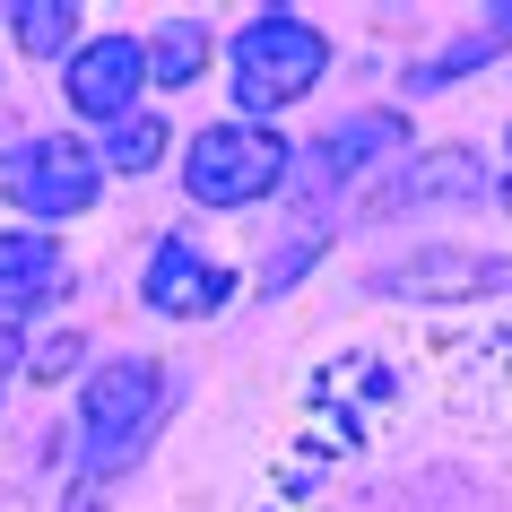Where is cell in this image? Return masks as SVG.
<instances>
[{
  "instance_id": "obj_13",
  "label": "cell",
  "mask_w": 512,
  "mask_h": 512,
  "mask_svg": "<svg viewBox=\"0 0 512 512\" xmlns=\"http://www.w3.org/2000/svg\"><path fill=\"white\" fill-rule=\"evenodd\" d=\"M9 18H18V44L27 53H70L79 44V9L70 0H18Z\"/></svg>"
},
{
  "instance_id": "obj_11",
  "label": "cell",
  "mask_w": 512,
  "mask_h": 512,
  "mask_svg": "<svg viewBox=\"0 0 512 512\" xmlns=\"http://www.w3.org/2000/svg\"><path fill=\"white\" fill-rule=\"evenodd\" d=\"M200 53H209V27H200V18H165V35L148 44V79L183 87L191 70H200Z\"/></svg>"
},
{
  "instance_id": "obj_4",
  "label": "cell",
  "mask_w": 512,
  "mask_h": 512,
  "mask_svg": "<svg viewBox=\"0 0 512 512\" xmlns=\"http://www.w3.org/2000/svg\"><path fill=\"white\" fill-rule=\"evenodd\" d=\"M0 183H9V209H27V217H79L96 200V183H105V165L79 139H27L0 165Z\"/></svg>"
},
{
  "instance_id": "obj_10",
  "label": "cell",
  "mask_w": 512,
  "mask_h": 512,
  "mask_svg": "<svg viewBox=\"0 0 512 512\" xmlns=\"http://www.w3.org/2000/svg\"><path fill=\"white\" fill-rule=\"evenodd\" d=\"M382 287H391V296H400V287H426V296H443V287H512V261H452V252H426V261L391 270Z\"/></svg>"
},
{
  "instance_id": "obj_16",
  "label": "cell",
  "mask_w": 512,
  "mask_h": 512,
  "mask_svg": "<svg viewBox=\"0 0 512 512\" xmlns=\"http://www.w3.org/2000/svg\"><path fill=\"white\" fill-rule=\"evenodd\" d=\"M504 209H512V183H504Z\"/></svg>"
},
{
  "instance_id": "obj_15",
  "label": "cell",
  "mask_w": 512,
  "mask_h": 512,
  "mask_svg": "<svg viewBox=\"0 0 512 512\" xmlns=\"http://www.w3.org/2000/svg\"><path fill=\"white\" fill-rule=\"evenodd\" d=\"M9 365H27V339H18V330L0 322V391H9Z\"/></svg>"
},
{
  "instance_id": "obj_17",
  "label": "cell",
  "mask_w": 512,
  "mask_h": 512,
  "mask_svg": "<svg viewBox=\"0 0 512 512\" xmlns=\"http://www.w3.org/2000/svg\"><path fill=\"white\" fill-rule=\"evenodd\" d=\"M504 356H512V339H504Z\"/></svg>"
},
{
  "instance_id": "obj_5",
  "label": "cell",
  "mask_w": 512,
  "mask_h": 512,
  "mask_svg": "<svg viewBox=\"0 0 512 512\" xmlns=\"http://www.w3.org/2000/svg\"><path fill=\"white\" fill-rule=\"evenodd\" d=\"M148 87V44L139 35H96V44H79L70 53V113H87V122H122L131 113V96Z\"/></svg>"
},
{
  "instance_id": "obj_9",
  "label": "cell",
  "mask_w": 512,
  "mask_h": 512,
  "mask_svg": "<svg viewBox=\"0 0 512 512\" xmlns=\"http://www.w3.org/2000/svg\"><path fill=\"white\" fill-rule=\"evenodd\" d=\"M478 191H486V174L469 148H434V157H417L400 183L382 191V209H400V200H478Z\"/></svg>"
},
{
  "instance_id": "obj_1",
  "label": "cell",
  "mask_w": 512,
  "mask_h": 512,
  "mask_svg": "<svg viewBox=\"0 0 512 512\" xmlns=\"http://www.w3.org/2000/svg\"><path fill=\"white\" fill-rule=\"evenodd\" d=\"M322 61H330V44L304 27V18H287V9H261V18L226 44V70H235V105L243 113L296 105L304 87L322 79Z\"/></svg>"
},
{
  "instance_id": "obj_12",
  "label": "cell",
  "mask_w": 512,
  "mask_h": 512,
  "mask_svg": "<svg viewBox=\"0 0 512 512\" xmlns=\"http://www.w3.org/2000/svg\"><path fill=\"white\" fill-rule=\"evenodd\" d=\"M157 157H165V122H157V113H122L113 139L96 148V165H113V174H148Z\"/></svg>"
},
{
  "instance_id": "obj_8",
  "label": "cell",
  "mask_w": 512,
  "mask_h": 512,
  "mask_svg": "<svg viewBox=\"0 0 512 512\" xmlns=\"http://www.w3.org/2000/svg\"><path fill=\"white\" fill-rule=\"evenodd\" d=\"M374 148H408V122L400 113H356V122H339V131L313 148V183H348V174H365L374 165Z\"/></svg>"
},
{
  "instance_id": "obj_3",
  "label": "cell",
  "mask_w": 512,
  "mask_h": 512,
  "mask_svg": "<svg viewBox=\"0 0 512 512\" xmlns=\"http://www.w3.org/2000/svg\"><path fill=\"white\" fill-rule=\"evenodd\" d=\"M183 183L209 209H252L287 183V139H270L261 122H209L183 157Z\"/></svg>"
},
{
  "instance_id": "obj_14",
  "label": "cell",
  "mask_w": 512,
  "mask_h": 512,
  "mask_svg": "<svg viewBox=\"0 0 512 512\" xmlns=\"http://www.w3.org/2000/svg\"><path fill=\"white\" fill-rule=\"evenodd\" d=\"M70 365H79V339H53V348H35V365H27V374H44V382H53V374H70Z\"/></svg>"
},
{
  "instance_id": "obj_7",
  "label": "cell",
  "mask_w": 512,
  "mask_h": 512,
  "mask_svg": "<svg viewBox=\"0 0 512 512\" xmlns=\"http://www.w3.org/2000/svg\"><path fill=\"white\" fill-rule=\"evenodd\" d=\"M61 243L44 235V226H9L0 235V322L18 330V313H35V304H53L61 296Z\"/></svg>"
},
{
  "instance_id": "obj_6",
  "label": "cell",
  "mask_w": 512,
  "mask_h": 512,
  "mask_svg": "<svg viewBox=\"0 0 512 512\" xmlns=\"http://www.w3.org/2000/svg\"><path fill=\"white\" fill-rule=\"evenodd\" d=\"M226 296H235V270H217L191 235H165L157 252H148V304H157V313L200 322V313H217Z\"/></svg>"
},
{
  "instance_id": "obj_2",
  "label": "cell",
  "mask_w": 512,
  "mask_h": 512,
  "mask_svg": "<svg viewBox=\"0 0 512 512\" xmlns=\"http://www.w3.org/2000/svg\"><path fill=\"white\" fill-rule=\"evenodd\" d=\"M157 408H165V374L157 365H105V374H87V391H79V460L96 469V478L131 469V460L148 452Z\"/></svg>"
}]
</instances>
